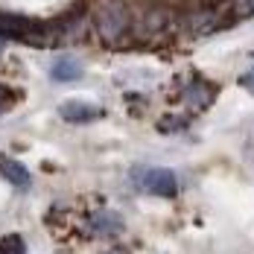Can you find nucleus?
Instances as JSON below:
<instances>
[{
  "label": "nucleus",
  "instance_id": "f257e3e1",
  "mask_svg": "<svg viewBox=\"0 0 254 254\" xmlns=\"http://www.w3.org/2000/svg\"><path fill=\"white\" fill-rule=\"evenodd\" d=\"M131 18H128V9L120 0H105L97 12V26H100V35L105 41H117L123 32L128 29Z\"/></svg>",
  "mask_w": 254,
  "mask_h": 254
},
{
  "label": "nucleus",
  "instance_id": "f03ea898",
  "mask_svg": "<svg viewBox=\"0 0 254 254\" xmlns=\"http://www.w3.org/2000/svg\"><path fill=\"white\" fill-rule=\"evenodd\" d=\"M143 193H152V196H176L178 193V178L173 170H164V167H152V170H140L137 181H134Z\"/></svg>",
  "mask_w": 254,
  "mask_h": 254
},
{
  "label": "nucleus",
  "instance_id": "7ed1b4c3",
  "mask_svg": "<svg viewBox=\"0 0 254 254\" xmlns=\"http://www.w3.org/2000/svg\"><path fill=\"white\" fill-rule=\"evenodd\" d=\"M59 114H62V120H67V123H94V120L102 117V108L94 105V102L67 100V102L59 105Z\"/></svg>",
  "mask_w": 254,
  "mask_h": 254
},
{
  "label": "nucleus",
  "instance_id": "20e7f679",
  "mask_svg": "<svg viewBox=\"0 0 254 254\" xmlns=\"http://www.w3.org/2000/svg\"><path fill=\"white\" fill-rule=\"evenodd\" d=\"M213 100H216V85H213V82H204V79L190 82L187 91H184V102H187V108H193V111H204Z\"/></svg>",
  "mask_w": 254,
  "mask_h": 254
},
{
  "label": "nucleus",
  "instance_id": "39448f33",
  "mask_svg": "<svg viewBox=\"0 0 254 254\" xmlns=\"http://www.w3.org/2000/svg\"><path fill=\"white\" fill-rule=\"evenodd\" d=\"M0 176L6 178L9 184H15L18 190H26V187L32 184V176H29V170H26L21 161L9 158V155H0Z\"/></svg>",
  "mask_w": 254,
  "mask_h": 254
},
{
  "label": "nucleus",
  "instance_id": "423d86ee",
  "mask_svg": "<svg viewBox=\"0 0 254 254\" xmlns=\"http://www.w3.org/2000/svg\"><path fill=\"white\" fill-rule=\"evenodd\" d=\"M123 216L120 213H114V210H100L94 219H91V228L97 237H114V234H120L123 231Z\"/></svg>",
  "mask_w": 254,
  "mask_h": 254
},
{
  "label": "nucleus",
  "instance_id": "0eeeda50",
  "mask_svg": "<svg viewBox=\"0 0 254 254\" xmlns=\"http://www.w3.org/2000/svg\"><path fill=\"white\" fill-rule=\"evenodd\" d=\"M50 76L56 82H76L82 76V64H79V59H73V56H59L50 67Z\"/></svg>",
  "mask_w": 254,
  "mask_h": 254
},
{
  "label": "nucleus",
  "instance_id": "6e6552de",
  "mask_svg": "<svg viewBox=\"0 0 254 254\" xmlns=\"http://www.w3.org/2000/svg\"><path fill=\"white\" fill-rule=\"evenodd\" d=\"M0 254H26V243L21 234H6L0 240Z\"/></svg>",
  "mask_w": 254,
  "mask_h": 254
},
{
  "label": "nucleus",
  "instance_id": "1a4fd4ad",
  "mask_svg": "<svg viewBox=\"0 0 254 254\" xmlns=\"http://www.w3.org/2000/svg\"><path fill=\"white\" fill-rule=\"evenodd\" d=\"M240 85H243L249 94H254V67H252V70H246V73L240 76Z\"/></svg>",
  "mask_w": 254,
  "mask_h": 254
},
{
  "label": "nucleus",
  "instance_id": "9d476101",
  "mask_svg": "<svg viewBox=\"0 0 254 254\" xmlns=\"http://www.w3.org/2000/svg\"><path fill=\"white\" fill-rule=\"evenodd\" d=\"M105 254H128V252H123V249H114V252H105Z\"/></svg>",
  "mask_w": 254,
  "mask_h": 254
},
{
  "label": "nucleus",
  "instance_id": "9b49d317",
  "mask_svg": "<svg viewBox=\"0 0 254 254\" xmlns=\"http://www.w3.org/2000/svg\"><path fill=\"white\" fill-rule=\"evenodd\" d=\"M6 105H9V100H0V114H3V108H6Z\"/></svg>",
  "mask_w": 254,
  "mask_h": 254
},
{
  "label": "nucleus",
  "instance_id": "f8f14e48",
  "mask_svg": "<svg viewBox=\"0 0 254 254\" xmlns=\"http://www.w3.org/2000/svg\"><path fill=\"white\" fill-rule=\"evenodd\" d=\"M0 56H3V38H0Z\"/></svg>",
  "mask_w": 254,
  "mask_h": 254
}]
</instances>
